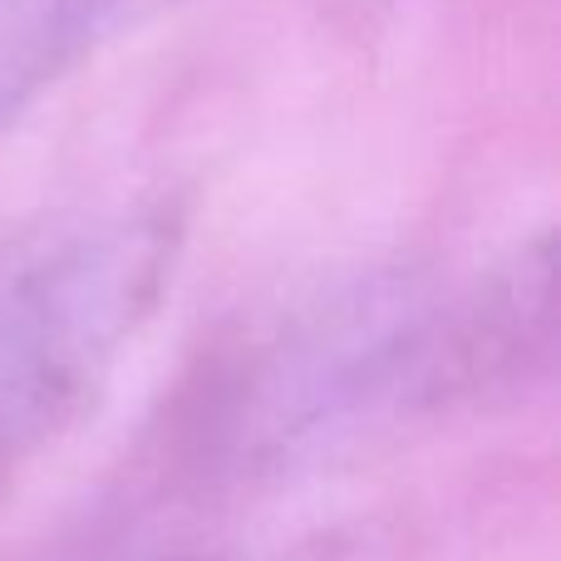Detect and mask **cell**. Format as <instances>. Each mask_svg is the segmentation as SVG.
Wrapping results in <instances>:
<instances>
[{
  "instance_id": "2",
  "label": "cell",
  "mask_w": 561,
  "mask_h": 561,
  "mask_svg": "<svg viewBox=\"0 0 561 561\" xmlns=\"http://www.w3.org/2000/svg\"><path fill=\"white\" fill-rule=\"evenodd\" d=\"M108 45L99 0H0V128Z\"/></svg>"
},
{
  "instance_id": "3",
  "label": "cell",
  "mask_w": 561,
  "mask_h": 561,
  "mask_svg": "<svg viewBox=\"0 0 561 561\" xmlns=\"http://www.w3.org/2000/svg\"><path fill=\"white\" fill-rule=\"evenodd\" d=\"M178 5H187V0H99V10H104V30H108V39L134 35V30H144V25H153V20L173 15Z\"/></svg>"
},
{
  "instance_id": "4",
  "label": "cell",
  "mask_w": 561,
  "mask_h": 561,
  "mask_svg": "<svg viewBox=\"0 0 561 561\" xmlns=\"http://www.w3.org/2000/svg\"><path fill=\"white\" fill-rule=\"evenodd\" d=\"M183 561H306V557H183Z\"/></svg>"
},
{
  "instance_id": "5",
  "label": "cell",
  "mask_w": 561,
  "mask_h": 561,
  "mask_svg": "<svg viewBox=\"0 0 561 561\" xmlns=\"http://www.w3.org/2000/svg\"><path fill=\"white\" fill-rule=\"evenodd\" d=\"M5 448H10V444H5V434H0V458H5Z\"/></svg>"
},
{
  "instance_id": "1",
  "label": "cell",
  "mask_w": 561,
  "mask_h": 561,
  "mask_svg": "<svg viewBox=\"0 0 561 561\" xmlns=\"http://www.w3.org/2000/svg\"><path fill=\"white\" fill-rule=\"evenodd\" d=\"M178 262V213L128 207L55 242L0 286V434L30 444L99 394Z\"/></svg>"
}]
</instances>
